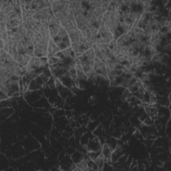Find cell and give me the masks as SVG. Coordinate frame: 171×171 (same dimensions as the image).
Returning a JSON list of instances; mask_svg holds the SVG:
<instances>
[{
  "label": "cell",
  "mask_w": 171,
  "mask_h": 171,
  "mask_svg": "<svg viewBox=\"0 0 171 171\" xmlns=\"http://www.w3.org/2000/svg\"><path fill=\"white\" fill-rule=\"evenodd\" d=\"M92 47L94 50L96 58L103 62H105L108 59V52L109 50L108 45L105 44H94Z\"/></svg>",
  "instance_id": "cell-1"
},
{
  "label": "cell",
  "mask_w": 171,
  "mask_h": 171,
  "mask_svg": "<svg viewBox=\"0 0 171 171\" xmlns=\"http://www.w3.org/2000/svg\"><path fill=\"white\" fill-rule=\"evenodd\" d=\"M93 69L97 73L98 76L101 77L104 79H106L108 80V76H107V71L104 62L100 60L99 59L96 58L94 61Z\"/></svg>",
  "instance_id": "cell-2"
},
{
  "label": "cell",
  "mask_w": 171,
  "mask_h": 171,
  "mask_svg": "<svg viewBox=\"0 0 171 171\" xmlns=\"http://www.w3.org/2000/svg\"><path fill=\"white\" fill-rule=\"evenodd\" d=\"M84 54L85 55L86 58L89 60L94 61V60L96 59V55H95V53H94V50L92 48V47L88 49V50H85L84 52Z\"/></svg>",
  "instance_id": "cell-3"
},
{
  "label": "cell",
  "mask_w": 171,
  "mask_h": 171,
  "mask_svg": "<svg viewBox=\"0 0 171 171\" xmlns=\"http://www.w3.org/2000/svg\"><path fill=\"white\" fill-rule=\"evenodd\" d=\"M31 62L33 64V66L36 70L40 69L41 68V60L39 57H32L30 59Z\"/></svg>",
  "instance_id": "cell-4"
},
{
  "label": "cell",
  "mask_w": 171,
  "mask_h": 171,
  "mask_svg": "<svg viewBox=\"0 0 171 171\" xmlns=\"http://www.w3.org/2000/svg\"><path fill=\"white\" fill-rule=\"evenodd\" d=\"M55 39H58V40H66V39H68V32L65 30V29L64 27H62L61 29H60L58 35H57V38Z\"/></svg>",
  "instance_id": "cell-5"
},
{
  "label": "cell",
  "mask_w": 171,
  "mask_h": 171,
  "mask_svg": "<svg viewBox=\"0 0 171 171\" xmlns=\"http://www.w3.org/2000/svg\"><path fill=\"white\" fill-rule=\"evenodd\" d=\"M87 75V77H88V80H94L95 79L97 78L98 76V74L96 72L94 71V70L93 69H91L89 71H88L87 72H86Z\"/></svg>",
  "instance_id": "cell-6"
},
{
  "label": "cell",
  "mask_w": 171,
  "mask_h": 171,
  "mask_svg": "<svg viewBox=\"0 0 171 171\" xmlns=\"http://www.w3.org/2000/svg\"><path fill=\"white\" fill-rule=\"evenodd\" d=\"M77 72V78L78 80H88L86 73L84 71H76Z\"/></svg>",
  "instance_id": "cell-7"
}]
</instances>
